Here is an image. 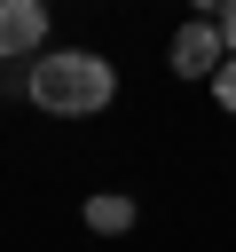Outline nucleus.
I'll return each mask as SVG.
<instances>
[{"label":"nucleus","mask_w":236,"mask_h":252,"mask_svg":"<svg viewBox=\"0 0 236 252\" xmlns=\"http://www.w3.org/2000/svg\"><path fill=\"white\" fill-rule=\"evenodd\" d=\"M110 94H118V71L102 55H87V47L31 55V110H47V118H94V110H110Z\"/></svg>","instance_id":"1"},{"label":"nucleus","mask_w":236,"mask_h":252,"mask_svg":"<svg viewBox=\"0 0 236 252\" xmlns=\"http://www.w3.org/2000/svg\"><path fill=\"white\" fill-rule=\"evenodd\" d=\"M220 63H228L220 24H205V16H197V24H181V32H173V71H181V79H212Z\"/></svg>","instance_id":"2"},{"label":"nucleus","mask_w":236,"mask_h":252,"mask_svg":"<svg viewBox=\"0 0 236 252\" xmlns=\"http://www.w3.org/2000/svg\"><path fill=\"white\" fill-rule=\"evenodd\" d=\"M47 47V8L39 0H0V55H39Z\"/></svg>","instance_id":"3"},{"label":"nucleus","mask_w":236,"mask_h":252,"mask_svg":"<svg viewBox=\"0 0 236 252\" xmlns=\"http://www.w3.org/2000/svg\"><path fill=\"white\" fill-rule=\"evenodd\" d=\"M87 228H102V236H126V228H134V197H118V189L87 197Z\"/></svg>","instance_id":"4"},{"label":"nucleus","mask_w":236,"mask_h":252,"mask_svg":"<svg viewBox=\"0 0 236 252\" xmlns=\"http://www.w3.org/2000/svg\"><path fill=\"white\" fill-rule=\"evenodd\" d=\"M212 94H220V110H236V55H228V63L212 71Z\"/></svg>","instance_id":"5"},{"label":"nucleus","mask_w":236,"mask_h":252,"mask_svg":"<svg viewBox=\"0 0 236 252\" xmlns=\"http://www.w3.org/2000/svg\"><path fill=\"white\" fill-rule=\"evenodd\" d=\"M212 24H220V47L236 55V8H228V16H212Z\"/></svg>","instance_id":"6"},{"label":"nucleus","mask_w":236,"mask_h":252,"mask_svg":"<svg viewBox=\"0 0 236 252\" xmlns=\"http://www.w3.org/2000/svg\"><path fill=\"white\" fill-rule=\"evenodd\" d=\"M189 8H197V16H205V24H212V16H228V8H236V0H189Z\"/></svg>","instance_id":"7"}]
</instances>
